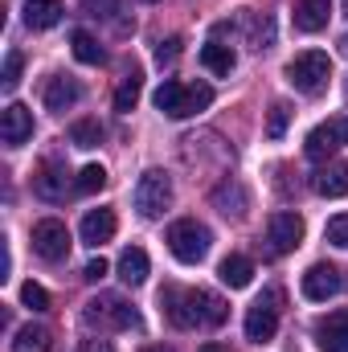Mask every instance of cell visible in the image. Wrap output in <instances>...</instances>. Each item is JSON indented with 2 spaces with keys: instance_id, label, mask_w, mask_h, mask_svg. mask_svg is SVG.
<instances>
[{
  "instance_id": "22",
  "label": "cell",
  "mask_w": 348,
  "mask_h": 352,
  "mask_svg": "<svg viewBox=\"0 0 348 352\" xmlns=\"http://www.w3.org/2000/svg\"><path fill=\"white\" fill-rule=\"evenodd\" d=\"M62 21V0H29L25 4V25L29 29H54Z\"/></svg>"
},
{
  "instance_id": "35",
  "label": "cell",
  "mask_w": 348,
  "mask_h": 352,
  "mask_svg": "<svg viewBox=\"0 0 348 352\" xmlns=\"http://www.w3.org/2000/svg\"><path fill=\"white\" fill-rule=\"evenodd\" d=\"M107 270H111V266H107V258H90V263H87V270H83V278H90V283H98V278H102Z\"/></svg>"
},
{
  "instance_id": "21",
  "label": "cell",
  "mask_w": 348,
  "mask_h": 352,
  "mask_svg": "<svg viewBox=\"0 0 348 352\" xmlns=\"http://www.w3.org/2000/svg\"><path fill=\"white\" fill-rule=\"evenodd\" d=\"M336 148H340V140H336V131H332L328 123L312 127V131H307V140H303V152H307V160H328Z\"/></svg>"
},
{
  "instance_id": "4",
  "label": "cell",
  "mask_w": 348,
  "mask_h": 352,
  "mask_svg": "<svg viewBox=\"0 0 348 352\" xmlns=\"http://www.w3.org/2000/svg\"><path fill=\"white\" fill-rule=\"evenodd\" d=\"M332 78V58L324 50H303L287 62V82L299 94H320Z\"/></svg>"
},
{
  "instance_id": "15",
  "label": "cell",
  "mask_w": 348,
  "mask_h": 352,
  "mask_svg": "<svg viewBox=\"0 0 348 352\" xmlns=\"http://www.w3.org/2000/svg\"><path fill=\"white\" fill-rule=\"evenodd\" d=\"M33 192L41 201H62L66 197V168L58 160H45L37 173H33Z\"/></svg>"
},
{
  "instance_id": "11",
  "label": "cell",
  "mask_w": 348,
  "mask_h": 352,
  "mask_svg": "<svg viewBox=\"0 0 348 352\" xmlns=\"http://www.w3.org/2000/svg\"><path fill=\"white\" fill-rule=\"evenodd\" d=\"M0 140L8 148H21L25 140H33V111L25 102H8L0 115Z\"/></svg>"
},
{
  "instance_id": "39",
  "label": "cell",
  "mask_w": 348,
  "mask_h": 352,
  "mask_svg": "<svg viewBox=\"0 0 348 352\" xmlns=\"http://www.w3.org/2000/svg\"><path fill=\"white\" fill-rule=\"evenodd\" d=\"M144 352H173V349H160V344H152V349H144Z\"/></svg>"
},
{
  "instance_id": "20",
  "label": "cell",
  "mask_w": 348,
  "mask_h": 352,
  "mask_svg": "<svg viewBox=\"0 0 348 352\" xmlns=\"http://www.w3.org/2000/svg\"><path fill=\"white\" fill-rule=\"evenodd\" d=\"M201 66H205L209 74L226 78V74L238 66V58H234V50H230V45H221V41H209V45H201Z\"/></svg>"
},
{
  "instance_id": "40",
  "label": "cell",
  "mask_w": 348,
  "mask_h": 352,
  "mask_svg": "<svg viewBox=\"0 0 348 352\" xmlns=\"http://www.w3.org/2000/svg\"><path fill=\"white\" fill-rule=\"evenodd\" d=\"M345 12H348V0H345Z\"/></svg>"
},
{
  "instance_id": "3",
  "label": "cell",
  "mask_w": 348,
  "mask_h": 352,
  "mask_svg": "<svg viewBox=\"0 0 348 352\" xmlns=\"http://www.w3.org/2000/svg\"><path fill=\"white\" fill-rule=\"evenodd\" d=\"M209 246H213V234H209V226H201L197 217H180V221L168 226V250L176 254V263L197 266L209 254Z\"/></svg>"
},
{
  "instance_id": "33",
  "label": "cell",
  "mask_w": 348,
  "mask_h": 352,
  "mask_svg": "<svg viewBox=\"0 0 348 352\" xmlns=\"http://www.w3.org/2000/svg\"><path fill=\"white\" fill-rule=\"evenodd\" d=\"M87 16H98V21H111L119 12V0H78Z\"/></svg>"
},
{
  "instance_id": "7",
  "label": "cell",
  "mask_w": 348,
  "mask_h": 352,
  "mask_svg": "<svg viewBox=\"0 0 348 352\" xmlns=\"http://www.w3.org/2000/svg\"><path fill=\"white\" fill-rule=\"evenodd\" d=\"M33 254L45 258V263H62V258L70 254V230H66V221L41 217V221L33 226Z\"/></svg>"
},
{
  "instance_id": "8",
  "label": "cell",
  "mask_w": 348,
  "mask_h": 352,
  "mask_svg": "<svg viewBox=\"0 0 348 352\" xmlns=\"http://www.w3.org/2000/svg\"><path fill=\"white\" fill-rule=\"evenodd\" d=\"M266 242L274 254H291L299 242H303V217L291 213V209H279L266 217Z\"/></svg>"
},
{
  "instance_id": "34",
  "label": "cell",
  "mask_w": 348,
  "mask_h": 352,
  "mask_svg": "<svg viewBox=\"0 0 348 352\" xmlns=\"http://www.w3.org/2000/svg\"><path fill=\"white\" fill-rule=\"evenodd\" d=\"M176 58H180V37H168V41L156 45V62H160V66H173Z\"/></svg>"
},
{
  "instance_id": "2",
  "label": "cell",
  "mask_w": 348,
  "mask_h": 352,
  "mask_svg": "<svg viewBox=\"0 0 348 352\" xmlns=\"http://www.w3.org/2000/svg\"><path fill=\"white\" fill-rule=\"evenodd\" d=\"M152 102H156V111H164L168 119H188V115H197V111H205V107L213 102V87H205V82L184 87V82H176V78H164L160 90L152 94Z\"/></svg>"
},
{
  "instance_id": "31",
  "label": "cell",
  "mask_w": 348,
  "mask_h": 352,
  "mask_svg": "<svg viewBox=\"0 0 348 352\" xmlns=\"http://www.w3.org/2000/svg\"><path fill=\"white\" fill-rule=\"evenodd\" d=\"M21 303L33 307V311H50V291H45L41 283H25V287H21Z\"/></svg>"
},
{
  "instance_id": "37",
  "label": "cell",
  "mask_w": 348,
  "mask_h": 352,
  "mask_svg": "<svg viewBox=\"0 0 348 352\" xmlns=\"http://www.w3.org/2000/svg\"><path fill=\"white\" fill-rule=\"evenodd\" d=\"M78 352H115V344H111V340H83Z\"/></svg>"
},
{
  "instance_id": "14",
  "label": "cell",
  "mask_w": 348,
  "mask_h": 352,
  "mask_svg": "<svg viewBox=\"0 0 348 352\" xmlns=\"http://www.w3.org/2000/svg\"><path fill=\"white\" fill-rule=\"evenodd\" d=\"M316 344L320 352H348V311H336L316 324Z\"/></svg>"
},
{
  "instance_id": "30",
  "label": "cell",
  "mask_w": 348,
  "mask_h": 352,
  "mask_svg": "<svg viewBox=\"0 0 348 352\" xmlns=\"http://www.w3.org/2000/svg\"><path fill=\"white\" fill-rule=\"evenodd\" d=\"M21 70H25V54H21V50H8V58H4V78H0V87H4V90H17V82H21Z\"/></svg>"
},
{
  "instance_id": "17",
  "label": "cell",
  "mask_w": 348,
  "mask_h": 352,
  "mask_svg": "<svg viewBox=\"0 0 348 352\" xmlns=\"http://www.w3.org/2000/svg\"><path fill=\"white\" fill-rule=\"evenodd\" d=\"M332 16V0H295V29L299 33H320Z\"/></svg>"
},
{
  "instance_id": "10",
  "label": "cell",
  "mask_w": 348,
  "mask_h": 352,
  "mask_svg": "<svg viewBox=\"0 0 348 352\" xmlns=\"http://www.w3.org/2000/svg\"><path fill=\"white\" fill-rule=\"evenodd\" d=\"M274 303H279V295H266L246 311V340H254V344L274 340V332H279V307Z\"/></svg>"
},
{
  "instance_id": "12",
  "label": "cell",
  "mask_w": 348,
  "mask_h": 352,
  "mask_svg": "<svg viewBox=\"0 0 348 352\" xmlns=\"http://www.w3.org/2000/svg\"><path fill=\"white\" fill-rule=\"evenodd\" d=\"M83 98V87L74 82V78H66V74H54L45 90H41V102H45V111H54V115H66L74 102Z\"/></svg>"
},
{
  "instance_id": "6",
  "label": "cell",
  "mask_w": 348,
  "mask_h": 352,
  "mask_svg": "<svg viewBox=\"0 0 348 352\" xmlns=\"http://www.w3.org/2000/svg\"><path fill=\"white\" fill-rule=\"evenodd\" d=\"M87 324L94 328H140V316H135V307L131 303H123L119 295H98V299H90L87 303Z\"/></svg>"
},
{
  "instance_id": "24",
  "label": "cell",
  "mask_w": 348,
  "mask_h": 352,
  "mask_svg": "<svg viewBox=\"0 0 348 352\" xmlns=\"http://www.w3.org/2000/svg\"><path fill=\"white\" fill-rule=\"evenodd\" d=\"M119 278H123L127 287H140V283L148 278V254H144L140 246H127V250L119 254Z\"/></svg>"
},
{
  "instance_id": "16",
  "label": "cell",
  "mask_w": 348,
  "mask_h": 352,
  "mask_svg": "<svg viewBox=\"0 0 348 352\" xmlns=\"http://www.w3.org/2000/svg\"><path fill=\"white\" fill-rule=\"evenodd\" d=\"M115 209H90L87 217H83V226H78V234H83V242L87 246H102V242H111L115 238Z\"/></svg>"
},
{
  "instance_id": "5",
  "label": "cell",
  "mask_w": 348,
  "mask_h": 352,
  "mask_svg": "<svg viewBox=\"0 0 348 352\" xmlns=\"http://www.w3.org/2000/svg\"><path fill=\"white\" fill-rule=\"evenodd\" d=\"M168 205H173V176L160 173V168H148V173L140 176V184H135V213L152 221Z\"/></svg>"
},
{
  "instance_id": "18",
  "label": "cell",
  "mask_w": 348,
  "mask_h": 352,
  "mask_svg": "<svg viewBox=\"0 0 348 352\" xmlns=\"http://www.w3.org/2000/svg\"><path fill=\"white\" fill-rule=\"evenodd\" d=\"M312 188L320 197H348V164H324L312 176Z\"/></svg>"
},
{
  "instance_id": "13",
  "label": "cell",
  "mask_w": 348,
  "mask_h": 352,
  "mask_svg": "<svg viewBox=\"0 0 348 352\" xmlns=\"http://www.w3.org/2000/svg\"><path fill=\"white\" fill-rule=\"evenodd\" d=\"M213 209L226 213V217H234V221H242L246 209H250V197H246V188H242L238 180H221V184L213 188Z\"/></svg>"
},
{
  "instance_id": "19",
  "label": "cell",
  "mask_w": 348,
  "mask_h": 352,
  "mask_svg": "<svg viewBox=\"0 0 348 352\" xmlns=\"http://www.w3.org/2000/svg\"><path fill=\"white\" fill-rule=\"evenodd\" d=\"M217 278H221L230 291H242V287H250V278H254V263L242 258V254H230V258H221V266H217Z\"/></svg>"
},
{
  "instance_id": "25",
  "label": "cell",
  "mask_w": 348,
  "mask_h": 352,
  "mask_svg": "<svg viewBox=\"0 0 348 352\" xmlns=\"http://www.w3.org/2000/svg\"><path fill=\"white\" fill-rule=\"evenodd\" d=\"M70 50H74V58H78L83 66H98V62L107 58V54H102V45L90 37L87 29H74V33H70Z\"/></svg>"
},
{
  "instance_id": "23",
  "label": "cell",
  "mask_w": 348,
  "mask_h": 352,
  "mask_svg": "<svg viewBox=\"0 0 348 352\" xmlns=\"http://www.w3.org/2000/svg\"><path fill=\"white\" fill-rule=\"evenodd\" d=\"M140 90H144V74H140V66H131L127 74H123V82L115 87V111L119 115H127V111H135V102H140Z\"/></svg>"
},
{
  "instance_id": "9",
  "label": "cell",
  "mask_w": 348,
  "mask_h": 352,
  "mask_svg": "<svg viewBox=\"0 0 348 352\" xmlns=\"http://www.w3.org/2000/svg\"><path fill=\"white\" fill-rule=\"evenodd\" d=\"M303 295L312 299V303H328L332 295H340V287H345V278H340V270L332 263H316L307 266V274H303Z\"/></svg>"
},
{
  "instance_id": "28",
  "label": "cell",
  "mask_w": 348,
  "mask_h": 352,
  "mask_svg": "<svg viewBox=\"0 0 348 352\" xmlns=\"http://www.w3.org/2000/svg\"><path fill=\"white\" fill-rule=\"evenodd\" d=\"M287 123H291V107H287V102H270V115H266V140H283V135H287Z\"/></svg>"
},
{
  "instance_id": "26",
  "label": "cell",
  "mask_w": 348,
  "mask_h": 352,
  "mask_svg": "<svg viewBox=\"0 0 348 352\" xmlns=\"http://www.w3.org/2000/svg\"><path fill=\"white\" fill-rule=\"evenodd\" d=\"M12 352H50V332L45 328H21L17 340H12Z\"/></svg>"
},
{
  "instance_id": "32",
  "label": "cell",
  "mask_w": 348,
  "mask_h": 352,
  "mask_svg": "<svg viewBox=\"0 0 348 352\" xmlns=\"http://www.w3.org/2000/svg\"><path fill=\"white\" fill-rule=\"evenodd\" d=\"M324 238L332 242V246H340V250H348V213H336L328 226H324Z\"/></svg>"
},
{
  "instance_id": "27",
  "label": "cell",
  "mask_w": 348,
  "mask_h": 352,
  "mask_svg": "<svg viewBox=\"0 0 348 352\" xmlns=\"http://www.w3.org/2000/svg\"><path fill=\"white\" fill-rule=\"evenodd\" d=\"M98 140H102L98 119H78V123L70 127V144H74V148H98Z\"/></svg>"
},
{
  "instance_id": "1",
  "label": "cell",
  "mask_w": 348,
  "mask_h": 352,
  "mask_svg": "<svg viewBox=\"0 0 348 352\" xmlns=\"http://www.w3.org/2000/svg\"><path fill=\"white\" fill-rule=\"evenodd\" d=\"M160 303H164V316L173 320V328L180 332H188V328H197V324H209V328H217V324H226V316H230V307H226V299L221 295H213V291H205V287H164L160 291Z\"/></svg>"
},
{
  "instance_id": "36",
  "label": "cell",
  "mask_w": 348,
  "mask_h": 352,
  "mask_svg": "<svg viewBox=\"0 0 348 352\" xmlns=\"http://www.w3.org/2000/svg\"><path fill=\"white\" fill-rule=\"evenodd\" d=\"M328 127L336 131V140H340V144H348V115H336V119H328Z\"/></svg>"
},
{
  "instance_id": "29",
  "label": "cell",
  "mask_w": 348,
  "mask_h": 352,
  "mask_svg": "<svg viewBox=\"0 0 348 352\" xmlns=\"http://www.w3.org/2000/svg\"><path fill=\"white\" fill-rule=\"evenodd\" d=\"M102 184H107V168H102V164H87V168L78 173V180H74L78 192H98Z\"/></svg>"
},
{
  "instance_id": "38",
  "label": "cell",
  "mask_w": 348,
  "mask_h": 352,
  "mask_svg": "<svg viewBox=\"0 0 348 352\" xmlns=\"http://www.w3.org/2000/svg\"><path fill=\"white\" fill-rule=\"evenodd\" d=\"M197 352H230V349H226V344H217V340H209V344H201Z\"/></svg>"
},
{
  "instance_id": "41",
  "label": "cell",
  "mask_w": 348,
  "mask_h": 352,
  "mask_svg": "<svg viewBox=\"0 0 348 352\" xmlns=\"http://www.w3.org/2000/svg\"><path fill=\"white\" fill-rule=\"evenodd\" d=\"M148 4H152V0H148Z\"/></svg>"
}]
</instances>
